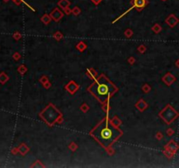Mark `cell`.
Here are the masks:
<instances>
[{"instance_id":"6da1fadb","label":"cell","mask_w":179,"mask_h":168,"mask_svg":"<svg viewBox=\"0 0 179 168\" xmlns=\"http://www.w3.org/2000/svg\"><path fill=\"white\" fill-rule=\"evenodd\" d=\"M92 134L104 147L108 148L121 135V132L108 121H102L92 131Z\"/></svg>"},{"instance_id":"7a4b0ae2","label":"cell","mask_w":179,"mask_h":168,"mask_svg":"<svg viewBox=\"0 0 179 168\" xmlns=\"http://www.w3.org/2000/svg\"><path fill=\"white\" fill-rule=\"evenodd\" d=\"M116 88L113 83L106 78L105 76H100L90 88V91L100 102H106V101L115 92Z\"/></svg>"},{"instance_id":"3957f363","label":"cell","mask_w":179,"mask_h":168,"mask_svg":"<svg viewBox=\"0 0 179 168\" xmlns=\"http://www.w3.org/2000/svg\"><path fill=\"white\" fill-rule=\"evenodd\" d=\"M59 116H60V113L57 111L56 109L53 108V105H50L49 107H47L42 113V117L49 124H53L58 119Z\"/></svg>"},{"instance_id":"277c9868","label":"cell","mask_w":179,"mask_h":168,"mask_svg":"<svg viewBox=\"0 0 179 168\" xmlns=\"http://www.w3.org/2000/svg\"><path fill=\"white\" fill-rule=\"evenodd\" d=\"M131 4H132V7L130 9L136 8L137 10H142L143 7H145L148 2L147 0H132Z\"/></svg>"},{"instance_id":"5b68a950","label":"cell","mask_w":179,"mask_h":168,"mask_svg":"<svg viewBox=\"0 0 179 168\" xmlns=\"http://www.w3.org/2000/svg\"><path fill=\"white\" fill-rule=\"evenodd\" d=\"M51 16H52V18H54L55 20H59L62 17V14L58 9H55V10L51 13Z\"/></svg>"},{"instance_id":"8992f818","label":"cell","mask_w":179,"mask_h":168,"mask_svg":"<svg viewBox=\"0 0 179 168\" xmlns=\"http://www.w3.org/2000/svg\"><path fill=\"white\" fill-rule=\"evenodd\" d=\"M69 5H70V2L67 1V0H60V1L59 2V5L61 6L62 8H64V9H66Z\"/></svg>"},{"instance_id":"52a82bcc","label":"cell","mask_w":179,"mask_h":168,"mask_svg":"<svg viewBox=\"0 0 179 168\" xmlns=\"http://www.w3.org/2000/svg\"><path fill=\"white\" fill-rule=\"evenodd\" d=\"M168 21H169V25H170V26H174V25H176V23H177L178 20L176 19V18L174 16V15H171V16L169 18Z\"/></svg>"},{"instance_id":"ba28073f","label":"cell","mask_w":179,"mask_h":168,"mask_svg":"<svg viewBox=\"0 0 179 168\" xmlns=\"http://www.w3.org/2000/svg\"><path fill=\"white\" fill-rule=\"evenodd\" d=\"M100 0H93V2H94V4H96V5L100 3Z\"/></svg>"},{"instance_id":"9c48e42d","label":"cell","mask_w":179,"mask_h":168,"mask_svg":"<svg viewBox=\"0 0 179 168\" xmlns=\"http://www.w3.org/2000/svg\"><path fill=\"white\" fill-rule=\"evenodd\" d=\"M4 1H5V2H7V1H8V0H4Z\"/></svg>"}]
</instances>
